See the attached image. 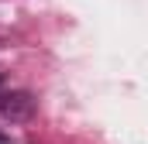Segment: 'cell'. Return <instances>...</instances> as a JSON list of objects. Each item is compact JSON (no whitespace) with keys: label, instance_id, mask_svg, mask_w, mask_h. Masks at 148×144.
Segmentation results:
<instances>
[{"label":"cell","instance_id":"6da1fadb","mask_svg":"<svg viewBox=\"0 0 148 144\" xmlns=\"http://www.w3.org/2000/svg\"><path fill=\"white\" fill-rule=\"evenodd\" d=\"M35 110V100L28 93H3L0 96V117L7 120H28Z\"/></svg>","mask_w":148,"mask_h":144},{"label":"cell","instance_id":"7a4b0ae2","mask_svg":"<svg viewBox=\"0 0 148 144\" xmlns=\"http://www.w3.org/2000/svg\"><path fill=\"white\" fill-rule=\"evenodd\" d=\"M0 144H10V141H7V137H0Z\"/></svg>","mask_w":148,"mask_h":144}]
</instances>
